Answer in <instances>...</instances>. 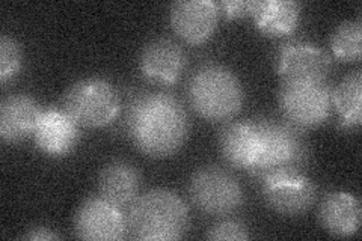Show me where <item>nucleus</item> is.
<instances>
[{
  "instance_id": "obj_1",
  "label": "nucleus",
  "mask_w": 362,
  "mask_h": 241,
  "mask_svg": "<svg viewBox=\"0 0 362 241\" xmlns=\"http://www.w3.org/2000/svg\"><path fill=\"white\" fill-rule=\"evenodd\" d=\"M126 129L141 153L153 158H165L174 155L185 145L189 117L174 95L144 93L130 102Z\"/></svg>"
},
{
  "instance_id": "obj_2",
  "label": "nucleus",
  "mask_w": 362,
  "mask_h": 241,
  "mask_svg": "<svg viewBox=\"0 0 362 241\" xmlns=\"http://www.w3.org/2000/svg\"><path fill=\"white\" fill-rule=\"evenodd\" d=\"M259 149L249 172L259 181L302 177L308 166V145L302 131L290 122L255 121Z\"/></svg>"
},
{
  "instance_id": "obj_3",
  "label": "nucleus",
  "mask_w": 362,
  "mask_h": 241,
  "mask_svg": "<svg viewBox=\"0 0 362 241\" xmlns=\"http://www.w3.org/2000/svg\"><path fill=\"white\" fill-rule=\"evenodd\" d=\"M127 225L134 240L175 241L186 235L190 217L187 205L175 192L153 189L132 204Z\"/></svg>"
},
{
  "instance_id": "obj_4",
  "label": "nucleus",
  "mask_w": 362,
  "mask_h": 241,
  "mask_svg": "<svg viewBox=\"0 0 362 241\" xmlns=\"http://www.w3.org/2000/svg\"><path fill=\"white\" fill-rule=\"evenodd\" d=\"M187 100L201 118L211 122L225 121L242 110L245 90L230 68L207 64L199 66L189 78Z\"/></svg>"
},
{
  "instance_id": "obj_5",
  "label": "nucleus",
  "mask_w": 362,
  "mask_h": 241,
  "mask_svg": "<svg viewBox=\"0 0 362 241\" xmlns=\"http://www.w3.org/2000/svg\"><path fill=\"white\" fill-rule=\"evenodd\" d=\"M64 110L78 125L100 129L117 118L119 97L107 80L88 77L68 88L64 98Z\"/></svg>"
},
{
  "instance_id": "obj_6",
  "label": "nucleus",
  "mask_w": 362,
  "mask_h": 241,
  "mask_svg": "<svg viewBox=\"0 0 362 241\" xmlns=\"http://www.w3.org/2000/svg\"><path fill=\"white\" fill-rule=\"evenodd\" d=\"M278 102L282 114L294 127L314 129L323 124L332 109V88L323 82H284Z\"/></svg>"
},
{
  "instance_id": "obj_7",
  "label": "nucleus",
  "mask_w": 362,
  "mask_h": 241,
  "mask_svg": "<svg viewBox=\"0 0 362 241\" xmlns=\"http://www.w3.org/2000/svg\"><path fill=\"white\" fill-rule=\"evenodd\" d=\"M192 204L210 216H228L240 208L243 189L228 170L218 166L198 169L189 181Z\"/></svg>"
},
{
  "instance_id": "obj_8",
  "label": "nucleus",
  "mask_w": 362,
  "mask_h": 241,
  "mask_svg": "<svg viewBox=\"0 0 362 241\" xmlns=\"http://www.w3.org/2000/svg\"><path fill=\"white\" fill-rule=\"evenodd\" d=\"M276 71L284 82H323L331 71V57L308 41H288L276 53Z\"/></svg>"
},
{
  "instance_id": "obj_9",
  "label": "nucleus",
  "mask_w": 362,
  "mask_h": 241,
  "mask_svg": "<svg viewBox=\"0 0 362 241\" xmlns=\"http://www.w3.org/2000/svg\"><path fill=\"white\" fill-rule=\"evenodd\" d=\"M74 233L82 240H122L127 237V217L103 198L86 199L74 216Z\"/></svg>"
},
{
  "instance_id": "obj_10",
  "label": "nucleus",
  "mask_w": 362,
  "mask_h": 241,
  "mask_svg": "<svg viewBox=\"0 0 362 241\" xmlns=\"http://www.w3.org/2000/svg\"><path fill=\"white\" fill-rule=\"evenodd\" d=\"M171 26L177 35L189 44H202L218 28L219 6L211 0L175 2L169 13Z\"/></svg>"
},
{
  "instance_id": "obj_11",
  "label": "nucleus",
  "mask_w": 362,
  "mask_h": 241,
  "mask_svg": "<svg viewBox=\"0 0 362 241\" xmlns=\"http://www.w3.org/2000/svg\"><path fill=\"white\" fill-rule=\"evenodd\" d=\"M78 124L65 110L50 107L42 110L33 131V141L40 151L49 157L70 154L78 142Z\"/></svg>"
},
{
  "instance_id": "obj_12",
  "label": "nucleus",
  "mask_w": 362,
  "mask_h": 241,
  "mask_svg": "<svg viewBox=\"0 0 362 241\" xmlns=\"http://www.w3.org/2000/svg\"><path fill=\"white\" fill-rule=\"evenodd\" d=\"M262 192L270 208L286 216L307 213L317 196L315 186L305 175L263 181Z\"/></svg>"
},
{
  "instance_id": "obj_13",
  "label": "nucleus",
  "mask_w": 362,
  "mask_h": 241,
  "mask_svg": "<svg viewBox=\"0 0 362 241\" xmlns=\"http://www.w3.org/2000/svg\"><path fill=\"white\" fill-rule=\"evenodd\" d=\"M187 57L181 45L169 38H156L141 52L142 74L157 83L171 85L185 71Z\"/></svg>"
},
{
  "instance_id": "obj_14",
  "label": "nucleus",
  "mask_w": 362,
  "mask_h": 241,
  "mask_svg": "<svg viewBox=\"0 0 362 241\" xmlns=\"http://www.w3.org/2000/svg\"><path fill=\"white\" fill-rule=\"evenodd\" d=\"M42 109L30 95L13 94L0 102V136L5 142L16 143L33 136Z\"/></svg>"
},
{
  "instance_id": "obj_15",
  "label": "nucleus",
  "mask_w": 362,
  "mask_h": 241,
  "mask_svg": "<svg viewBox=\"0 0 362 241\" xmlns=\"http://www.w3.org/2000/svg\"><path fill=\"white\" fill-rule=\"evenodd\" d=\"M141 186L139 170L126 160H113L100 172V196L119 206L132 205L138 198Z\"/></svg>"
},
{
  "instance_id": "obj_16",
  "label": "nucleus",
  "mask_w": 362,
  "mask_h": 241,
  "mask_svg": "<svg viewBox=\"0 0 362 241\" xmlns=\"http://www.w3.org/2000/svg\"><path fill=\"white\" fill-rule=\"evenodd\" d=\"M219 149L231 166L249 170L258 157L259 137L255 121L231 122L219 134Z\"/></svg>"
},
{
  "instance_id": "obj_17",
  "label": "nucleus",
  "mask_w": 362,
  "mask_h": 241,
  "mask_svg": "<svg viewBox=\"0 0 362 241\" xmlns=\"http://www.w3.org/2000/svg\"><path fill=\"white\" fill-rule=\"evenodd\" d=\"M319 219L327 233L335 237L354 235L361 225V205L354 194L331 192L323 198Z\"/></svg>"
},
{
  "instance_id": "obj_18",
  "label": "nucleus",
  "mask_w": 362,
  "mask_h": 241,
  "mask_svg": "<svg viewBox=\"0 0 362 241\" xmlns=\"http://www.w3.org/2000/svg\"><path fill=\"white\" fill-rule=\"evenodd\" d=\"M299 4L293 0H255V26L269 37H284L298 28Z\"/></svg>"
},
{
  "instance_id": "obj_19",
  "label": "nucleus",
  "mask_w": 362,
  "mask_h": 241,
  "mask_svg": "<svg viewBox=\"0 0 362 241\" xmlns=\"http://www.w3.org/2000/svg\"><path fill=\"white\" fill-rule=\"evenodd\" d=\"M332 106L344 129H358L362 122V71L347 74L332 90Z\"/></svg>"
},
{
  "instance_id": "obj_20",
  "label": "nucleus",
  "mask_w": 362,
  "mask_h": 241,
  "mask_svg": "<svg viewBox=\"0 0 362 241\" xmlns=\"http://www.w3.org/2000/svg\"><path fill=\"white\" fill-rule=\"evenodd\" d=\"M361 20H347L338 25L331 37V47L339 61L359 62L362 54Z\"/></svg>"
},
{
  "instance_id": "obj_21",
  "label": "nucleus",
  "mask_w": 362,
  "mask_h": 241,
  "mask_svg": "<svg viewBox=\"0 0 362 241\" xmlns=\"http://www.w3.org/2000/svg\"><path fill=\"white\" fill-rule=\"evenodd\" d=\"M21 68V49L14 38L0 37V82L14 78Z\"/></svg>"
},
{
  "instance_id": "obj_22",
  "label": "nucleus",
  "mask_w": 362,
  "mask_h": 241,
  "mask_svg": "<svg viewBox=\"0 0 362 241\" xmlns=\"http://www.w3.org/2000/svg\"><path fill=\"white\" fill-rule=\"evenodd\" d=\"M209 240H247L249 233L245 225L235 221H222L216 225H213L209 233Z\"/></svg>"
},
{
  "instance_id": "obj_23",
  "label": "nucleus",
  "mask_w": 362,
  "mask_h": 241,
  "mask_svg": "<svg viewBox=\"0 0 362 241\" xmlns=\"http://www.w3.org/2000/svg\"><path fill=\"white\" fill-rule=\"evenodd\" d=\"M221 8L226 17H252L255 0H226L221 4Z\"/></svg>"
},
{
  "instance_id": "obj_24",
  "label": "nucleus",
  "mask_w": 362,
  "mask_h": 241,
  "mask_svg": "<svg viewBox=\"0 0 362 241\" xmlns=\"http://www.w3.org/2000/svg\"><path fill=\"white\" fill-rule=\"evenodd\" d=\"M25 240H33V241H40V240H58L59 235L52 233L50 229L47 228H42V226H37V228H32L28 234L23 235Z\"/></svg>"
}]
</instances>
